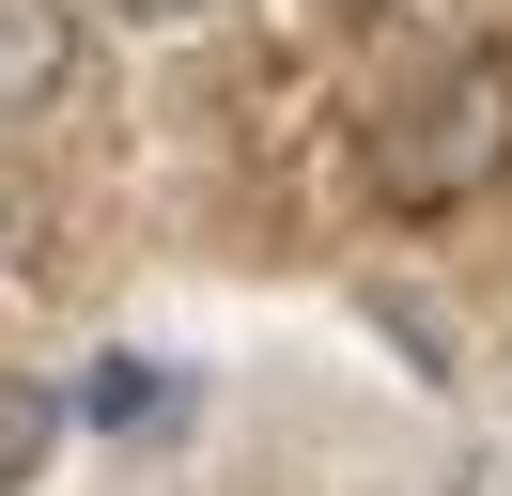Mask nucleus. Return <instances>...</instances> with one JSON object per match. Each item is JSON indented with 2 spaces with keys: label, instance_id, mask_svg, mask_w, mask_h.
Returning a JSON list of instances; mask_svg holds the SVG:
<instances>
[{
  "label": "nucleus",
  "instance_id": "nucleus-2",
  "mask_svg": "<svg viewBox=\"0 0 512 496\" xmlns=\"http://www.w3.org/2000/svg\"><path fill=\"white\" fill-rule=\"evenodd\" d=\"M78 78V16L63 0H0V109H47Z\"/></svg>",
  "mask_w": 512,
  "mask_h": 496
},
{
  "label": "nucleus",
  "instance_id": "nucleus-3",
  "mask_svg": "<svg viewBox=\"0 0 512 496\" xmlns=\"http://www.w3.org/2000/svg\"><path fill=\"white\" fill-rule=\"evenodd\" d=\"M47 450H63V403L0 372V496H32V481H47Z\"/></svg>",
  "mask_w": 512,
  "mask_h": 496
},
{
  "label": "nucleus",
  "instance_id": "nucleus-5",
  "mask_svg": "<svg viewBox=\"0 0 512 496\" xmlns=\"http://www.w3.org/2000/svg\"><path fill=\"white\" fill-rule=\"evenodd\" d=\"M32 248H47V217L16 202V186H0V264H32Z\"/></svg>",
  "mask_w": 512,
  "mask_h": 496
},
{
  "label": "nucleus",
  "instance_id": "nucleus-1",
  "mask_svg": "<svg viewBox=\"0 0 512 496\" xmlns=\"http://www.w3.org/2000/svg\"><path fill=\"white\" fill-rule=\"evenodd\" d=\"M497 171H512V62H435V78L373 124V186H388L404 217L481 202Z\"/></svg>",
  "mask_w": 512,
  "mask_h": 496
},
{
  "label": "nucleus",
  "instance_id": "nucleus-4",
  "mask_svg": "<svg viewBox=\"0 0 512 496\" xmlns=\"http://www.w3.org/2000/svg\"><path fill=\"white\" fill-rule=\"evenodd\" d=\"M94 419H109V434H156V419H171V372H156V357H94Z\"/></svg>",
  "mask_w": 512,
  "mask_h": 496
},
{
  "label": "nucleus",
  "instance_id": "nucleus-7",
  "mask_svg": "<svg viewBox=\"0 0 512 496\" xmlns=\"http://www.w3.org/2000/svg\"><path fill=\"white\" fill-rule=\"evenodd\" d=\"M450 496H512V450H481V465H466V481H450Z\"/></svg>",
  "mask_w": 512,
  "mask_h": 496
},
{
  "label": "nucleus",
  "instance_id": "nucleus-6",
  "mask_svg": "<svg viewBox=\"0 0 512 496\" xmlns=\"http://www.w3.org/2000/svg\"><path fill=\"white\" fill-rule=\"evenodd\" d=\"M125 31H187V16H218V0H109Z\"/></svg>",
  "mask_w": 512,
  "mask_h": 496
}]
</instances>
